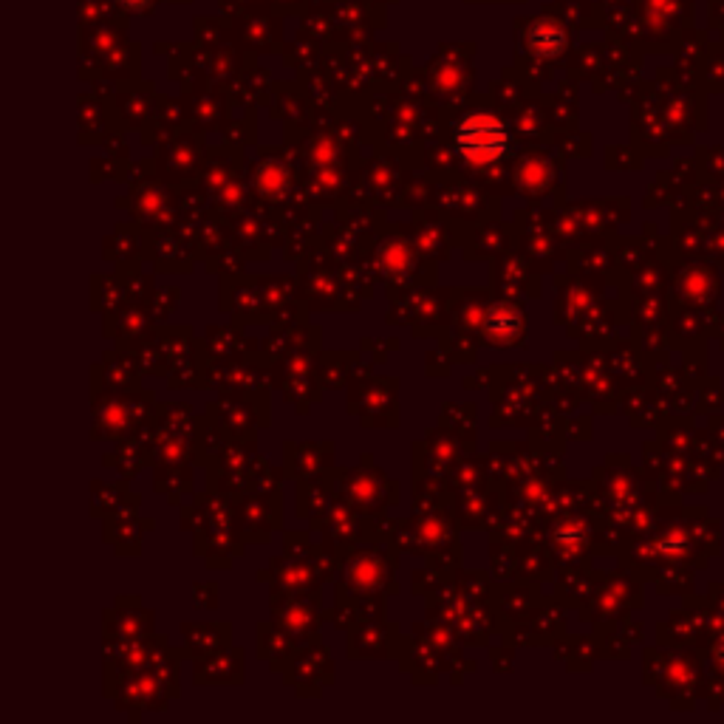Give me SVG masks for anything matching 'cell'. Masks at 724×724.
Instances as JSON below:
<instances>
[{
	"mask_svg": "<svg viewBox=\"0 0 724 724\" xmlns=\"http://www.w3.org/2000/svg\"><path fill=\"white\" fill-rule=\"evenodd\" d=\"M510 128L490 111H473L456 125V148L473 165H493L510 150Z\"/></svg>",
	"mask_w": 724,
	"mask_h": 724,
	"instance_id": "obj_1",
	"label": "cell"
},
{
	"mask_svg": "<svg viewBox=\"0 0 724 724\" xmlns=\"http://www.w3.org/2000/svg\"><path fill=\"white\" fill-rule=\"evenodd\" d=\"M529 46H532V51L543 54V57H555V54L566 49V32L560 29L555 20H538L529 29Z\"/></svg>",
	"mask_w": 724,
	"mask_h": 724,
	"instance_id": "obj_2",
	"label": "cell"
},
{
	"mask_svg": "<svg viewBox=\"0 0 724 724\" xmlns=\"http://www.w3.org/2000/svg\"><path fill=\"white\" fill-rule=\"evenodd\" d=\"M116 3H119L122 9H131V12H142V9H148L153 0H116Z\"/></svg>",
	"mask_w": 724,
	"mask_h": 724,
	"instance_id": "obj_3",
	"label": "cell"
}]
</instances>
